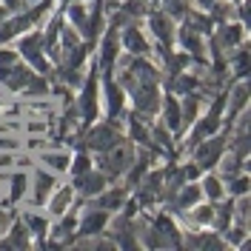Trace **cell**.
I'll list each match as a JSON object with an SVG mask.
<instances>
[{
  "label": "cell",
  "instance_id": "cell-1",
  "mask_svg": "<svg viewBox=\"0 0 251 251\" xmlns=\"http://www.w3.org/2000/svg\"><path fill=\"white\" fill-rule=\"evenodd\" d=\"M114 143H117V134L111 131V126H97V128L89 131V146L92 149H100L103 151V149H111Z\"/></svg>",
  "mask_w": 251,
  "mask_h": 251
},
{
  "label": "cell",
  "instance_id": "cell-2",
  "mask_svg": "<svg viewBox=\"0 0 251 251\" xmlns=\"http://www.w3.org/2000/svg\"><path fill=\"white\" fill-rule=\"evenodd\" d=\"M128 160H131V157H128V149H114V146H111V154L103 160V169L109 174H120V172L128 169Z\"/></svg>",
  "mask_w": 251,
  "mask_h": 251
},
{
  "label": "cell",
  "instance_id": "cell-3",
  "mask_svg": "<svg viewBox=\"0 0 251 251\" xmlns=\"http://www.w3.org/2000/svg\"><path fill=\"white\" fill-rule=\"evenodd\" d=\"M220 151H223V140L214 137L211 143H205V146L197 149V160H200L203 166H214V163H217V157H220Z\"/></svg>",
  "mask_w": 251,
  "mask_h": 251
},
{
  "label": "cell",
  "instance_id": "cell-4",
  "mask_svg": "<svg viewBox=\"0 0 251 251\" xmlns=\"http://www.w3.org/2000/svg\"><path fill=\"white\" fill-rule=\"evenodd\" d=\"M51 186H54V180L46 172H37V177H34V200L43 203L49 194H51Z\"/></svg>",
  "mask_w": 251,
  "mask_h": 251
},
{
  "label": "cell",
  "instance_id": "cell-5",
  "mask_svg": "<svg viewBox=\"0 0 251 251\" xmlns=\"http://www.w3.org/2000/svg\"><path fill=\"white\" fill-rule=\"evenodd\" d=\"M103 226H106V211L100 208L97 214H89V217L83 220V226H80V231H83V234H97V231H100Z\"/></svg>",
  "mask_w": 251,
  "mask_h": 251
},
{
  "label": "cell",
  "instance_id": "cell-6",
  "mask_svg": "<svg viewBox=\"0 0 251 251\" xmlns=\"http://www.w3.org/2000/svg\"><path fill=\"white\" fill-rule=\"evenodd\" d=\"M126 46H128V51H134V54H146L149 51V43L143 40V34L137 29L126 31Z\"/></svg>",
  "mask_w": 251,
  "mask_h": 251
},
{
  "label": "cell",
  "instance_id": "cell-7",
  "mask_svg": "<svg viewBox=\"0 0 251 251\" xmlns=\"http://www.w3.org/2000/svg\"><path fill=\"white\" fill-rule=\"evenodd\" d=\"M94 111H97V94H94V83L89 80L86 97H83V120H94Z\"/></svg>",
  "mask_w": 251,
  "mask_h": 251
},
{
  "label": "cell",
  "instance_id": "cell-8",
  "mask_svg": "<svg viewBox=\"0 0 251 251\" xmlns=\"http://www.w3.org/2000/svg\"><path fill=\"white\" fill-rule=\"evenodd\" d=\"M103 183H106L103 174H86V177H80L83 194H97V191H103Z\"/></svg>",
  "mask_w": 251,
  "mask_h": 251
},
{
  "label": "cell",
  "instance_id": "cell-9",
  "mask_svg": "<svg viewBox=\"0 0 251 251\" xmlns=\"http://www.w3.org/2000/svg\"><path fill=\"white\" fill-rule=\"evenodd\" d=\"M151 29H154V34L160 37V40H172V23H169V17L166 15H154L151 17Z\"/></svg>",
  "mask_w": 251,
  "mask_h": 251
},
{
  "label": "cell",
  "instance_id": "cell-10",
  "mask_svg": "<svg viewBox=\"0 0 251 251\" xmlns=\"http://www.w3.org/2000/svg\"><path fill=\"white\" fill-rule=\"evenodd\" d=\"M117 57V31L111 29L109 37H106V43H103V66H111Z\"/></svg>",
  "mask_w": 251,
  "mask_h": 251
},
{
  "label": "cell",
  "instance_id": "cell-11",
  "mask_svg": "<svg viewBox=\"0 0 251 251\" xmlns=\"http://www.w3.org/2000/svg\"><path fill=\"white\" fill-rule=\"evenodd\" d=\"M23 226L31 228L34 234H46V231H49V223L43 217H34V214H26V217H23Z\"/></svg>",
  "mask_w": 251,
  "mask_h": 251
},
{
  "label": "cell",
  "instance_id": "cell-12",
  "mask_svg": "<svg viewBox=\"0 0 251 251\" xmlns=\"http://www.w3.org/2000/svg\"><path fill=\"white\" fill-rule=\"evenodd\" d=\"M120 203H123V191H120V188H114V191L103 194V197L97 200V205H100V208H114V205H120Z\"/></svg>",
  "mask_w": 251,
  "mask_h": 251
},
{
  "label": "cell",
  "instance_id": "cell-13",
  "mask_svg": "<svg viewBox=\"0 0 251 251\" xmlns=\"http://www.w3.org/2000/svg\"><path fill=\"white\" fill-rule=\"evenodd\" d=\"M26 243H29V237H26V231H23V226H15V228H12V240H3L0 246L9 249V246H26Z\"/></svg>",
  "mask_w": 251,
  "mask_h": 251
},
{
  "label": "cell",
  "instance_id": "cell-14",
  "mask_svg": "<svg viewBox=\"0 0 251 251\" xmlns=\"http://www.w3.org/2000/svg\"><path fill=\"white\" fill-rule=\"evenodd\" d=\"M43 163H46L49 169H54V172H63V169H66V166H69V157L66 154H43Z\"/></svg>",
  "mask_w": 251,
  "mask_h": 251
},
{
  "label": "cell",
  "instance_id": "cell-15",
  "mask_svg": "<svg viewBox=\"0 0 251 251\" xmlns=\"http://www.w3.org/2000/svg\"><path fill=\"white\" fill-rule=\"evenodd\" d=\"M69 200H72V188H63L60 194L51 200V211H54V214H63V211H66V205H69Z\"/></svg>",
  "mask_w": 251,
  "mask_h": 251
},
{
  "label": "cell",
  "instance_id": "cell-16",
  "mask_svg": "<svg viewBox=\"0 0 251 251\" xmlns=\"http://www.w3.org/2000/svg\"><path fill=\"white\" fill-rule=\"evenodd\" d=\"M26 188H29V180H26V174H17V177H12V200H20Z\"/></svg>",
  "mask_w": 251,
  "mask_h": 251
},
{
  "label": "cell",
  "instance_id": "cell-17",
  "mask_svg": "<svg viewBox=\"0 0 251 251\" xmlns=\"http://www.w3.org/2000/svg\"><path fill=\"white\" fill-rule=\"evenodd\" d=\"M166 120H169L172 128L180 126V111H177V103H174V100H166Z\"/></svg>",
  "mask_w": 251,
  "mask_h": 251
},
{
  "label": "cell",
  "instance_id": "cell-18",
  "mask_svg": "<svg viewBox=\"0 0 251 251\" xmlns=\"http://www.w3.org/2000/svg\"><path fill=\"white\" fill-rule=\"evenodd\" d=\"M109 103H111V114H117L120 106H123V94H120L117 86H109Z\"/></svg>",
  "mask_w": 251,
  "mask_h": 251
},
{
  "label": "cell",
  "instance_id": "cell-19",
  "mask_svg": "<svg viewBox=\"0 0 251 251\" xmlns=\"http://www.w3.org/2000/svg\"><path fill=\"white\" fill-rule=\"evenodd\" d=\"M197 194H200L197 188H194V186H188L186 191L180 194V205H194V200H197Z\"/></svg>",
  "mask_w": 251,
  "mask_h": 251
},
{
  "label": "cell",
  "instance_id": "cell-20",
  "mask_svg": "<svg viewBox=\"0 0 251 251\" xmlns=\"http://www.w3.org/2000/svg\"><path fill=\"white\" fill-rule=\"evenodd\" d=\"M203 186H205V191H208L211 197H223V188H220V180H214V177H208V180H205Z\"/></svg>",
  "mask_w": 251,
  "mask_h": 251
},
{
  "label": "cell",
  "instance_id": "cell-21",
  "mask_svg": "<svg viewBox=\"0 0 251 251\" xmlns=\"http://www.w3.org/2000/svg\"><path fill=\"white\" fill-rule=\"evenodd\" d=\"M240 106H246V86H237V92H234V106H231V114H234L237 109H240Z\"/></svg>",
  "mask_w": 251,
  "mask_h": 251
},
{
  "label": "cell",
  "instance_id": "cell-22",
  "mask_svg": "<svg viewBox=\"0 0 251 251\" xmlns=\"http://www.w3.org/2000/svg\"><path fill=\"white\" fill-rule=\"evenodd\" d=\"M246 186H249V183H246V177H240V180H234L231 191H234V194H246Z\"/></svg>",
  "mask_w": 251,
  "mask_h": 251
},
{
  "label": "cell",
  "instance_id": "cell-23",
  "mask_svg": "<svg viewBox=\"0 0 251 251\" xmlns=\"http://www.w3.org/2000/svg\"><path fill=\"white\" fill-rule=\"evenodd\" d=\"M0 149H17V140H9V137L3 140V137H0Z\"/></svg>",
  "mask_w": 251,
  "mask_h": 251
},
{
  "label": "cell",
  "instance_id": "cell-24",
  "mask_svg": "<svg viewBox=\"0 0 251 251\" xmlns=\"http://www.w3.org/2000/svg\"><path fill=\"white\" fill-rule=\"evenodd\" d=\"M12 60H15L12 51H0V66H3V63H12Z\"/></svg>",
  "mask_w": 251,
  "mask_h": 251
},
{
  "label": "cell",
  "instance_id": "cell-25",
  "mask_svg": "<svg viewBox=\"0 0 251 251\" xmlns=\"http://www.w3.org/2000/svg\"><path fill=\"white\" fill-rule=\"evenodd\" d=\"M214 3H217V0H200V6H203V9H211Z\"/></svg>",
  "mask_w": 251,
  "mask_h": 251
},
{
  "label": "cell",
  "instance_id": "cell-26",
  "mask_svg": "<svg viewBox=\"0 0 251 251\" xmlns=\"http://www.w3.org/2000/svg\"><path fill=\"white\" fill-rule=\"evenodd\" d=\"M9 163H12V157H6V154L0 157V166H9Z\"/></svg>",
  "mask_w": 251,
  "mask_h": 251
},
{
  "label": "cell",
  "instance_id": "cell-27",
  "mask_svg": "<svg viewBox=\"0 0 251 251\" xmlns=\"http://www.w3.org/2000/svg\"><path fill=\"white\" fill-rule=\"evenodd\" d=\"M3 228H6V214L0 211V231H3Z\"/></svg>",
  "mask_w": 251,
  "mask_h": 251
}]
</instances>
